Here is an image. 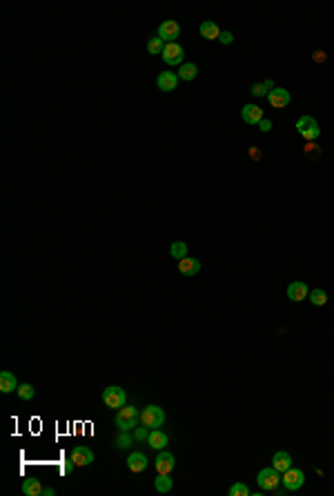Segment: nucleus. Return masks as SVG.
Segmentation results:
<instances>
[{
	"mask_svg": "<svg viewBox=\"0 0 334 496\" xmlns=\"http://www.w3.org/2000/svg\"><path fill=\"white\" fill-rule=\"evenodd\" d=\"M138 421H141V414H138L136 407L125 405V407H121V410L116 412V425H118V430L121 432L134 430V427L138 425Z\"/></svg>",
	"mask_w": 334,
	"mask_h": 496,
	"instance_id": "obj_1",
	"label": "nucleus"
},
{
	"mask_svg": "<svg viewBox=\"0 0 334 496\" xmlns=\"http://www.w3.org/2000/svg\"><path fill=\"white\" fill-rule=\"evenodd\" d=\"M163 423H165V412H163L158 405H147L145 410L141 412V425L150 427V430H158Z\"/></svg>",
	"mask_w": 334,
	"mask_h": 496,
	"instance_id": "obj_2",
	"label": "nucleus"
},
{
	"mask_svg": "<svg viewBox=\"0 0 334 496\" xmlns=\"http://www.w3.org/2000/svg\"><path fill=\"white\" fill-rule=\"evenodd\" d=\"M296 132H299L307 143H314L316 138L321 136V127H318V122L312 116H301L299 120H296Z\"/></svg>",
	"mask_w": 334,
	"mask_h": 496,
	"instance_id": "obj_3",
	"label": "nucleus"
},
{
	"mask_svg": "<svg viewBox=\"0 0 334 496\" xmlns=\"http://www.w3.org/2000/svg\"><path fill=\"white\" fill-rule=\"evenodd\" d=\"M125 401H127V394L123 387H105L102 390V403H105L107 407H112V410H121V407H125Z\"/></svg>",
	"mask_w": 334,
	"mask_h": 496,
	"instance_id": "obj_4",
	"label": "nucleus"
},
{
	"mask_svg": "<svg viewBox=\"0 0 334 496\" xmlns=\"http://www.w3.org/2000/svg\"><path fill=\"white\" fill-rule=\"evenodd\" d=\"M256 480H259L263 492H272L274 487H279V485L283 483V480H281V474L276 472L274 467H263L259 472V476H256Z\"/></svg>",
	"mask_w": 334,
	"mask_h": 496,
	"instance_id": "obj_5",
	"label": "nucleus"
},
{
	"mask_svg": "<svg viewBox=\"0 0 334 496\" xmlns=\"http://www.w3.org/2000/svg\"><path fill=\"white\" fill-rule=\"evenodd\" d=\"M281 480H283V487L287 492H296V489H301L303 483H305V474L296 467H290L287 472H283V478Z\"/></svg>",
	"mask_w": 334,
	"mask_h": 496,
	"instance_id": "obj_6",
	"label": "nucleus"
},
{
	"mask_svg": "<svg viewBox=\"0 0 334 496\" xmlns=\"http://www.w3.org/2000/svg\"><path fill=\"white\" fill-rule=\"evenodd\" d=\"M181 36V25L176 23V20H165V23H161V27H158V38L163 40V43H176V38Z\"/></svg>",
	"mask_w": 334,
	"mask_h": 496,
	"instance_id": "obj_7",
	"label": "nucleus"
},
{
	"mask_svg": "<svg viewBox=\"0 0 334 496\" xmlns=\"http://www.w3.org/2000/svg\"><path fill=\"white\" fill-rule=\"evenodd\" d=\"M185 58V51L178 43H167L165 49H163V60H165L167 65H181Z\"/></svg>",
	"mask_w": 334,
	"mask_h": 496,
	"instance_id": "obj_8",
	"label": "nucleus"
},
{
	"mask_svg": "<svg viewBox=\"0 0 334 496\" xmlns=\"http://www.w3.org/2000/svg\"><path fill=\"white\" fill-rule=\"evenodd\" d=\"M71 461L76 463V467H85V465H91L94 463V452L89 447H83V445H76L71 449Z\"/></svg>",
	"mask_w": 334,
	"mask_h": 496,
	"instance_id": "obj_9",
	"label": "nucleus"
},
{
	"mask_svg": "<svg viewBox=\"0 0 334 496\" xmlns=\"http://www.w3.org/2000/svg\"><path fill=\"white\" fill-rule=\"evenodd\" d=\"M267 102L276 109H283V107L290 105V91L283 89V87H274V89L267 94Z\"/></svg>",
	"mask_w": 334,
	"mask_h": 496,
	"instance_id": "obj_10",
	"label": "nucleus"
},
{
	"mask_svg": "<svg viewBox=\"0 0 334 496\" xmlns=\"http://www.w3.org/2000/svg\"><path fill=\"white\" fill-rule=\"evenodd\" d=\"M174 465H176L174 454H169V452H165V449H161V454L156 456V472L158 474H172L174 472Z\"/></svg>",
	"mask_w": 334,
	"mask_h": 496,
	"instance_id": "obj_11",
	"label": "nucleus"
},
{
	"mask_svg": "<svg viewBox=\"0 0 334 496\" xmlns=\"http://www.w3.org/2000/svg\"><path fill=\"white\" fill-rule=\"evenodd\" d=\"M178 80L181 78H178V74H174V71H161L156 78V85L161 91H174L178 85Z\"/></svg>",
	"mask_w": 334,
	"mask_h": 496,
	"instance_id": "obj_12",
	"label": "nucleus"
},
{
	"mask_svg": "<svg viewBox=\"0 0 334 496\" xmlns=\"http://www.w3.org/2000/svg\"><path fill=\"white\" fill-rule=\"evenodd\" d=\"M305 296H310V289H307L305 283L294 281V283H290V285H287V298H290V301L301 303Z\"/></svg>",
	"mask_w": 334,
	"mask_h": 496,
	"instance_id": "obj_13",
	"label": "nucleus"
},
{
	"mask_svg": "<svg viewBox=\"0 0 334 496\" xmlns=\"http://www.w3.org/2000/svg\"><path fill=\"white\" fill-rule=\"evenodd\" d=\"M18 381H16V374H12L9 369L0 371V392L3 394H12V392H18Z\"/></svg>",
	"mask_w": 334,
	"mask_h": 496,
	"instance_id": "obj_14",
	"label": "nucleus"
},
{
	"mask_svg": "<svg viewBox=\"0 0 334 496\" xmlns=\"http://www.w3.org/2000/svg\"><path fill=\"white\" fill-rule=\"evenodd\" d=\"M241 118H243L248 125H259V122L263 120V109L256 105H245L243 109H241Z\"/></svg>",
	"mask_w": 334,
	"mask_h": 496,
	"instance_id": "obj_15",
	"label": "nucleus"
},
{
	"mask_svg": "<svg viewBox=\"0 0 334 496\" xmlns=\"http://www.w3.org/2000/svg\"><path fill=\"white\" fill-rule=\"evenodd\" d=\"M147 465H150V461H147V456L141 452H134V454H130V458H127V467H130L134 474L145 472Z\"/></svg>",
	"mask_w": 334,
	"mask_h": 496,
	"instance_id": "obj_16",
	"label": "nucleus"
},
{
	"mask_svg": "<svg viewBox=\"0 0 334 496\" xmlns=\"http://www.w3.org/2000/svg\"><path fill=\"white\" fill-rule=\"evenodd\" d=\"M178 272H181L183 276H196V274L200 272V263L196 261V258L185 256V258L178 261Z\"/></svg>",
	"mask_w": 334,
	"mask_h": 496,
	"instance_id": "obj_17",
	"label": "nucleus"
},
{
	"mask_svg": "<svg viewBox=\"0 0 334 496\" xmlns=\"http://www.w3.org/2000/svg\"><path fill=\"white\" fill-rule=\"evenodd\" d=\"M272 467H274L279 474L287 472V469L292 467V456L287 452H276L274 458H272Z\"/></svg>",
	"mask_w": 334,
	"mask_h": 496,
	"instance_id": "obj_18",
	"label": "nucleus"
},
{
	"mask_svg": "<svg viewBox=\"0 0 334 496\" xmlns=\"http://www.w3.org/2000/svg\"><path fill=\"white\" fill-rule=\"evenodd\" d=\"M147 443H150L152 449H165L167 443H169V436H167L165 432H161V430H152L150 432V438H147Z\"/></svg>",
	"mask_w": 334,
	"mask_h": 496,
	"instance_id": "obj_19",
	"label": "nucleus"
},
{
	"mask_svg": "<svg viewBox=\"0 0 334 496\" xmlns=\"http://www.w3.org/2000/svg\"><path fill=\"white\" fill-rule=\"evenodd\" d=\"M198 32H200V36H203V38H207V40H218V38H220V29H218V25H216V23H209V20L200 23Z\"/></svg>",
	"mask_w": 334,
	"mask_h": 496,
	"instance_id": "obj_20",
	"label": "nucleus"
},
{
	"mask_svg": "<svg viewBox=\"0 0 334 496\" xmlns=\"http://www.w3.org/2000/svg\"><path fill=\"white\" fill-rule=\"evenodd\" d=\"M23 494L25 496H40L43 494V485L38 478H27L23 483Z\"/></svg>",
	"mask_w": 334,
	"mask_h": 496,
	"instance_id": "obj_21",
	"label": "nucleus"
},
{
	"mask_svg": "<svg viewBox=\"0 0 334 496\" xmlns=\"http://www.w3.org/2000/svg\"><path fill=\"white\" fill-rule=\"evenodd\" d=\"M154 487H156V492L161 494H167L169 489L174 487V480L169 478V474H158L156 480H154Z\"/></svg>",
	"mask_w": 334,
	"mask_h": 496,
	"instance_id": "obj_22",
	"label": "nucleus"
},
{
	"mask_svg": "<svg viewBox=\"0 0 334 496\" xmlns=\"http://www.w3.org/2000/svg\"><path fill=\"white\" fill-rule=\"evenodd\" d=\"M198 76V67L194 65V63H185V65H181V71H178V78L181 80H194Z\"/></svg>",
	"mask_w": 334,
	"mask_h": 496,
	"instance_id": "obj_23",
	"label": "nucleus"
},
{
	"mask_svg": "<svg viewBox=\"0 0 334 496\" xmlns=\"http://www.w3.org/2000/svg\"><path fill=\"white\" fill-rule=\"evenodd\" d=\"M272 89H274V82H272V80H265V82H254V85H252V94H254L256 98L267 96Z\"/></svg>",
	"mask_w": 334,
	"mask_h": 496,
	"instance_id": "obj_24",
	"label": "nucleus"
},
{
	"mask_svg": "<svg viewBox=\"0 0 334 496\" xmlns=\"http://www.w3.org/2000/svg\"><path fill=\"white\" fill-rule=\"evenodd\" d=\"M169 256H172V258H176V261H181V258L187 256V245H185L183 240L172 242V247H169Z\"/></svg>",
	"mask_w": 334,
	"mask_h": 496,
	"instance_id": "obj_25",
	"label": "nucleus"
},
{
	"mask_svg": "<svg viewBox=\"0 0 334 496\" xmlns=\"http://www.w3.org/2000/svg\"><path fill=\"white\" fill-rule=\"evenodd\" d=\"M163 49H165V43H163L158 36H154V38H150V43H147V51H150L152 56L161 54L163 56Z\"/></svg>",
	"mask_w": 334,
	"mask_h": 496,
	"instance_id": "obj_26",
	"label": "nucleus"
},
{
	"mask_svg": "<svg viewBox=\"0 0 334 496\" xmlns=\"http://www.w3.org/2000/svg\"><path fill=\"white\" fill-rule=\"evenodd\" d=\"M310 301H312V305H316V307H323V305L327 303L325 289H314V292H310Z\"/></svg>",
	"mask_w": 334,
	"mask_h": 496,
	"instance_id": "obj_27",
	"label": "nucleus"
},
{
	"mask_svg": "<svg viewBox=\"0 0 334 496\" xmlns=\"http://www.w3.org/2000/svg\"><path fill=\"white\" fill-rule=\"evenodd\" d=\"M18 396L23 401H32L34 396H36V390H34V385L32 383H23L18 387Z\"/></svg>",
	"mask_w": 334,
	"mask_h": 496,
	"instance_id": "obj_28",
	"label": "nucleus"
},
{
	"mask_svg": "<svg viewBox=\"0 0 334 496\" xmlns=\"http://www.w3.org/2000/svg\"><path fill=\"white\" fill-rule=\"evenodd\" d=\"M132 441H134V436H130L127 432H121L118 434V438H116V447L118 449H127V447H132Z\"/></svg>",
	"mask_w": 334,
	"mask_h": 496,
	"instance_id": "obj_29",
	"label": "nucleus"
},
{
	"mask_svg": "<svg viewBox=\"0 0 334 496\" xmlns=\"http://www.w3.org/2000/svg\"><path fill=\"white\" fill-rule=\"evenodd\" d=\"M250 494V487L245 483H234L230 487V496H248Z\"/></svg>",
	"mask_w": 334,
	"mask_h": 496,
	"instance_id": "obj_30",
	"label": "nucleus"
},
{
	"mask_svg": "<svg viewBox=\"0 0 334 496\" xmlns=\"http://www.w3.org/2000/svg\"><path fill=\"white\" fill-rule=\"evenodd\" d=\"M150 427H145V425H143V427H134V441H147V438H150Z\"/></svg>",
	"mask_w": 334,
	"mask_h": 496,
	"instance_id": "obj_31",
	"label": "nucleus"
},
{
	"mask_svg": "<svg viewBox=\"0 0 334 496\" xmlns=\"http://www.w3.org/2000/svg\"><path fill=\"white\" fill-rule=\"evenodd\" d=\"M220 43H223V45H232L234 43V34L232 32H220Z\"/></svg>",
	"mask_w": 334,
	"mask_h": 496,
	"instance_id": "obj_32",
	"label": "nucleus"
},
{
	"mask_svg": "<svg viewBox=\"0 0 334 496\" xmlns=\"http://www.w3.org/2000/svg\"><path fill=\"white\" fill-rule=\"evenodd\" d=\"M312 60H314V63H325L327 54H325V51H314V54H312Z\"/></svg>",
	"mask_w": 334,
	"mask_h": 496,
	"instance_id": "obj_33",
	"label": "nucleus"
},
{
	"mask_svg": "<svg viewBox=\"0 0 334 496\" xmlns=\"http://www.w3.org/2000/svg\"><path fill=\"white\" fill-rule=\"evenodd\" d=\"M259 129H261V132H272V122L267 120V118H263V120L259 122Z\"/></svg>",
	"mask_w": 334,
	"mask_h": 496,
	"instance_id": "obj_34",
	"label": "nucleus"
},
{
	"mask_svg": "<svg viewBox=\"0 0 334 496\" xmlns=\"http://www.w3.org/2000/svg\"><path fill=\"white\" fill-rule=\"evenodd\" d=\"M74 467H76V463L69 458V461H67V463L63 465V474H71V472H74Z\"/></svg>",
	"mask_w": 334,
	"mask_h": 496,
	"instance_id": "obj_35",
	"label": "nucleus"
},
{
	"mask_svg": "<svg viewBox=\"0 0 334 496\" xmlns=\"http://www.w3.org/2000/svg\"><path fill=\"white\" fill-rule=\"evenodd\" d=\"M250 158L252 160H261V149L259 147H252L250 149Z\"/></svg>",
	"mask_w": 334,
	"mask_h": 496,
	"instance_id": "obj_36",
	"label": "nucleus"
},
{
	"mask_svg": "<svg viewBox=\"0 0 334 496\" xmlns=\"http://www.w3.org/2000/svg\"><path fill=\"white\" fill-rule=\"evenodd\" d=\"M56 494V489L54 487H47V489H43V496H54Z\"/></svg>",
	"mask_w": 334,
	"mask_h": 496,
	"instance_id": "obj_37",
	"label": "nucleus"
}]
</instances>
